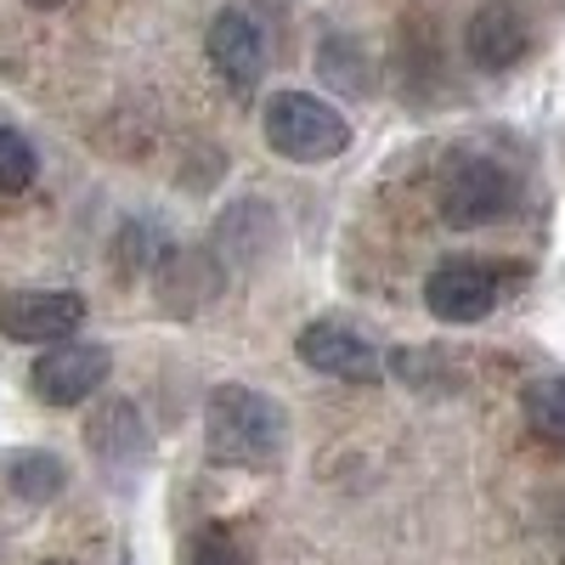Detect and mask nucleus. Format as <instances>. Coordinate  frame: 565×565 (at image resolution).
<instances>
[{
    "label": "nucleus",
    "instance_id": "1",
    "mask_svg": "<svg viewBox=\"0 0 565 565\" xmlns=\"http://www.w3.org/2000/svg\"><path fill=\"white\" fill-rule=\"evenodd\" d=\"M204 452L226 469H271L289 452V418L255 385H215L204 402Z\"/></svg>",
    "mask_w": 565,
    "mask_h": 565
},
{
    "label": "nucleus",
    "instance_id": "2",
    "mask_svg": "<svg viewBox=\"0 0 565 565\" xmlns=\"http://www.w3.org/2000/svg\"><path fill=\"white\" fill-rule=\"evenodd\" d=\"M266 141L295 164H328L351 148V119L311 90H277L266 103Z\"/></svg>",
    "mask_w": 565,
    "mask_h": 565
},
{
    "label": "nucleus",
    "instance_id": "3",
    "mask_svg": "<svg viewBox=\"0 0 565 565\" xmlns=\"http://www.w3.org/2000/svg\"><path fill=\"white\" fill-rule=\"evenodd\" d=\"M108 373H114V356L108 345H85V340H63L52 345L34 367H29V385L45 407H79L90 402L103 385H108Z\"/></svg>",
    "mask_w": 565,
    "mask_h": 565
},
{
    "label": "nucleus",
    "instance_id": "4",
    "mask_svg": "<svg viewBox=\"0 0 565 565\" xmlns=\"http://www.w3.org/2000/svg\"><path fill=\"white\" fill-rule=\"evenodd\" d=\"M85 300L74 289H18L0 300V334L18 345H63L79 334Z\"/></svg>",
    "mask_w": 565,
    "mask_h": 565
},
{
    "label": "nucleus",
    "instance_id": "5",
    "mask_svg": "<svg viewBox=\"0 0 565 565\" xmlns=\"http://www.w3.org/2000/svg\"><path fill=\"white\" fill-rule=\"evenodd\" d=\"M300 362L311 373H328V380H340V385H373L385 373L380 351H373L351 322H334V317H317L300 328V340H295Z\"/></svg>",
    "mask_w": 565,
    "mask_h": 565
},
{
    "label": "nucleus",
    "instance_id": "6",
    "mask_svg": "<svg viewBox=\"0 0 565 565\" xmlns=\"http://www.w3.org/2000/svg\"><path fill=\"white\" fill-rule=\"evenodd\" d=\"M514 204V181L492 159H463L441 181V221L447 226H492Z\"/></svg>",
    "mask_w": 565,
    "mask_h": 565
},
{
    "label": "nucleus",
    "instance_id": "7",
    "mask_svg": "<svg viewBox=\"0 0 565 565\" xmlns=\"http://www.w3.org/2000/svg\"><path fill=\"white\" fill-rule=\"evenodd\" d=\"M204 45H210V63H215V74L226 79V90L249 97V90L260 85V74H266V34H260V23H255L244 7L215 12Z\"/></svg>",
    "mask_w": 565,
    "mask_h": 565
},
{
    "label": "nucleus",
    "instance_id": "8",
    "mask_svg": "<svg viewBox=\"0 0 565 565\" xmlns=\"http://www.w3.org/2000/svg\"><path fill=\"white\" fill-rule=\"evenodd\" d=\"M424 306L441 322H481L498 306V277L481 260H441L424 277Z\"/></svg>",
    "mask_w": 565,
    "mask_h": 565
},
{
    "label": "nucleus",
    "instance_id": "9",
    "mask_svg": "<svg viewBox=\"0 0 565 565\" xmlns=\"http://www.w3.org/2000/svg\"><path fill=\"white\" fill-rule=\"evenodd\" d=\"M463 52H469V63L487 68V74H509V68H521V63H526V52H532V29H526L521 12L498 0V7H481L476 18L463 23Z\"/></svg>",
    "mask_w": 565,
    "mask_h": 565
},
{
    "label": "nucleus",
    "instance_id": "10",
    "mask_svg": "<svg viewBox=\"0 0 565 565\" xmlns=\"http://www.w3.org/2000/svg\"><path fill=\"white\" fill-rule=\"evenodd\" d=\"M85 441L108 469H136L148 458V424H141V413L130 402H103L85 424Z\"/></svg>",
    "mask_w": 565,
    "mask_h": 565
},
{
    "label": "nucleus",
    "instance_id": "11",
    "mask_svg": "<svg viewBox=\"0 0 565 565\" xmlns=\"http://www.w3.org/2000/svg\"><path fill=\"white\" fill-rule=\"evenodd\" d=\"M159 295H164V306H175V311H199V306H210L215 295H221V266H215V255H164V266H159Z\"/></svg>",
    "mask_w": 565,
    "mask_h": 565
},
{
    "label": "nucleus",
    "instance_id": "12",
    "mask_svg": "<svg viewBox=\"0 0 565 565\" xmlns=\"http://www.w3.org/2000/svg\"><path fill=\"white\" fill-rule=\"evenodd\" d=\"M7 487H12L23 503H52V498L68 487V463H63L57 452H40V447L12 452V458H7Z\"/></svg>",
    "mask_w": 565,
    "mask_h": 565
},
{
    "label": "nucleus",
    "instance_id": "13",
    "mask_svg": "<svg viewBox=\"0 0 565 565\" xmlns=\"http://www.w3.org/2000/svg\"><path fill=\"white\" fill-rule=\"evenodd\" d=\"M521 413L532 424V436L543 441H565V373H543L521 391Z\"/></svg>",
    "mask_w": 565,
    "mask_h": 565
},
{
    "label": "nucleus",
    "instance_id": "14",
    "mask_svg": "<svg viewBox=\"0 0 565 565\" xmlns=\"http://www.w3.org/2000/svg\"><path fill=\"white\" fill-rule=\"evenodd\" d=\"M186 565H249V548L232 526H199L186 537Z\"/></svg>",
    "mask_w": 565,
    "mask_h": 565
},
{
    "label": "nucleus",
    "instance_id": "15",
    "mask_svg": "<svg viewBox=\"0 0 565 565\" xmlns=\"http://www.w3.org/2000/svg\"><path fill=\"white\" fill-rule=\"evenodd\" d=\"M34 175H40V159L29 148V136L0 125V193H23V186H34Z\"/></svg>",
    "mask_w": 565,
    "mask_h": 565
},
{
    "label": "nucleus",
    "instance_id": "16",
    "mask_svg": "<svg viewBox=\"0 0 565 565\" xmlns=\"http://www.w3.org/2000/svg\"><path fill=\"white\" fill-rule=\"evenodd\" d=\"M29 7H40V12H52V7H63V0H29Z\"/></svg>",
    "mask_w": 565,
    "mask_h": 565
},
{
    "label": "nucleus",
    "instance_id": "17",
    "mask_svg": "<svg viewBox=\"0 0 565 565\" xmlns=\"http://www.w3.org/2000/svg\"><path fill=\"white\" fill-rule=\"evenodd\" d=\"M45 565H74V559H45Z\"/></svg>",
    "mask_w": 565,
    "mask_h": 565
}]
</instances>
